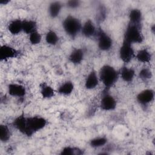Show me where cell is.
<instances>
[{
	"instance_id": "obj_16",
	"label": "cell",
	"mask_w": 155,
	"mask_h": 155,
	"mask_svg": "<svg viewBox=\"0 0 155 155\" xmlns=\"http://www.w3.org/2000/svg\"><path fill=\"white\" fill-rule=\"evenodd\" d=\"M142 19V13L139 9L134 8L130 12V13H129L130 23L140 26Z\"/></svg>"
},
{
	"instance_id": "obj_22",
	"label": "cell",
	"mask_w": 155,
	"mask_h": 155,
	"mask_svg": "<svg viewBox=\"0 0 155 155\" xmlns=\"http://www.w3.org/2000/svg\"><path fill=\"white\" fill-rule=\"evenodd\" d=\"M61 10V4L60 2L54 1L52 2L48 8V12L49 15L51 18H56L57 17Z\"/></svg>"
},
{
	"instance_id": "obj_3",
	"label": "cell",
	"mask_w": 155,
	"mask_h": 155,
	"mask_svg": "<svg viewBox=\"0 0 155 155\" xmlns=\"http://www.w3.org/2000/svg\"><path fill=\"white\" fill-rule=\"evenodd\" d=\"M62 25L65 33L72 38L76 36L82 28L80 21L71 15H68L65 18Z\"/></svg>"
},
{
	"instance_id": "obj_12",
	"label": "cell",
	"mask_w": 155,
	"mask_h": 155,
	"mask_svg": "<svg viewBox=\"0 0 155 155\" xmlns=\"http://www.w3.org/2000/svg\"><path fill=\"white\" fill-rule=\"evenodd\" d=\"M8 92L10 95L16 97H22L26 93L25 87L18 84H10L8 85Z\"/></svg>"
},
{
	"instance_id": "obj_15",
	"label": "cell",
	"mask_w": 155,
	"mask_h": 155,
	"mask_svg": "<svg viewBox=\"0 0 155 155\" xmlns=\"http://www.w3.org/2000/svg\"><path fill=\"white\" fill-rule=\"evenodd\" d=\"M119 74L124 81L126 82H131L134 79L135 71L132 68L124 66L121 68Z\"/></svg>"
},
{
	"instance_id": "obj_1",
	"label": "cell",
	"mask_w": 155,
	"mask_h": 155,
	"mask_svg": "<svg viewBox=\"0 0 155 155\" xmlns=\"http://www.w3.org/2000/svg\"><path fill=\"white\" fill-rule=\"evenodd\" d=\"M98 76L105 88L109 89L117 81L119 73L113 67L106 64L101 68Z\"/></svg>"
},
{
	"instance_id": "obj_7",
	"label": "cell",
	"mask_w": 155,
	"mask_h": 155,
	"mask_svg": "<svg viewBox=\"0 0 155 155\" xmlns=\"http://www.w3.org/2000/svg\"><path fill=\"white\" fill-rule=\"evenodd\" d=\"M117 105L115 98L108 93H104L100 102V107L104 111H111L116 108Z\"/></svg>"
},
{
	"instance_id": "obj_6",
	"label": "cell",
	"mask_w": 155,
	"mask_h": 155,
	"mask_svg": "<svg viewBox=\"0 0 155 155\" xmlns=\"http://www.w3.org/2000/svg\"><path fill=\"white\" fill-rule=\"evenodd\" d=\"M134 56V51L132 44L123 41L122 44L119 49V57L125 63L130 62Z\"/></svg>"
},
{
	"instance_id": "obj_28",
	"label": "cell",
	"mask_w": 155,
	"mask_h": 155,
	"mask_svg": "<svg viewBox=\"0 0 155 155\" xmlns=\"http://www.w3.org/2000/svg\"><path fill=\"white\" fill-rule=\"evenodd\" d=\"M139 76L141 79L146 81L152 77V73L148 68H143L139 71Z\"/></svg>"
},
{
	"instance_id": "obj_14",
	"label": "cell",
	"mask_w": 155,
	"mask_h": 155,
	"mask_svg": "<svg viewBox=\"0 0 155 155\" xmlns=\"http://www.w3.org/2000/svg\"><path fill=\"white\" fill-rule=\"evenodd\" d=\"M84 58V53L81 48H74L69 56L70 61L75 65L81 63Z\"/></svg>"
},
{
	"instance_id": "obj_17",
	"label": "cell",
	"mask_w": 155,
	"mask_h": 155,
	"mask_svg": "<svg viewBox=\"0 0 155 155\" xmlns=\"http://www.w3.org/2000/svg\"><path fill=\"white\" fill-rule=\"evenodd\" d=\"M8 29L12 35H18L22 31V21L20 19L12 21L8 24Z\"/></svg>"
},
{
	"instance_id": "obj_20",
	"label": "cell",
	"mask_w": 155,
	"mask_h": 155,
	"mask_svg": "<svg viewBox=\"0 0 155 155\" xmlns=\"http://www.w3.org/2000/svg\"><path fill=\"white\" fill-rule=\"evenodd\" d=\"M137 60L142 63H148L150 61L151 56L150 53L145 48L139 50L136 55Z\"/></svg>"
},
{
	"instance_id": "obj_25",
	"label": "cell",
	"mask_w": 155,
	"mask_h": 155,
	"mask_svg": "<svg viewBox=\"0 0 155 155\" xmlns=\"http://www.w3.org/2000/svg\"><path fill=\"white\" fill-rule=\"evenodd\" d=\"M107 142V139L105 137H98L91 139L90 145L93 148H99L105 145Z\"/></svg>"
},
{
	"instance_id": "obj_11",
	"label": "cell",
	"mask_w": 155,
	"mask_h": 155,
	"mask_svg": "<svg viewBox=\"0 0 155 155\" xmlns=\"http://www.w3.org/2000/svg\"><path fill=\"white\" fill-rule=\"evenodd\" d=\"M99 76L96 71L94 70H91L85 79V88L88 90H91L96 88L99 84Z\"/></svg>"
},
{
	"instance_id": "obj_13",
	"label": "cell",
	"mask_w": 155,
	"mask_h": 155,
	"mask_svg": "<svg viewBox=\"0 0 155 155\" xmlns=\"http://www.w3.org/2000/svg\"><path fill=\"white\" fill-rule=\"evenodd\" d=\"M81 31L82 35L87 38L91 37L96 34V27L93 21L90 19L87 20L84 25H82Z\"/></svg>"
},
{
	"instance_id": "obj_24",
	"label": "cell",
	"mask_w": 155,
	"mask_h": 155,
	"mask_svg": "<svg viewBox=\"0 0 155 155\" xmlns=\"http://www.w3.org/2000/svg\"><path fill=\"white\" fill-rule=\"evenodd\" d=\"M10 137V132L8 127L5 125H0V139L2 142H7Z\"/></svg>"
},
{
	"instance_id": "obj_26",
	"label": "cell",
	"mask_w": 155,
	"mask_h": 155,
	"mask_svg": "<svg viewBox=\"0 0 155 155\" xmlns=\"http://www.w3.org/2000/svg\"><path fill=\"white\" fill-rule=\"evenodd\" d=\"M82 152L78 148L71 147H64L61 152L62 155H72V154H81Z\"/></svg>"
},
{
	"instance_id": "obj_8",
	"label": "cell",
	"mask_w": 155,
	"mask_h": 155,
	"mask_svg": "<svg viewBox=\"0 0 155 155\" xmlns=\"http://www.w3.org/2000/svg\"><path fill=\"white\" fill-rule=\"evenodd\" d=\"M13 125L19 132L27 136H30L27 127V117L24 114H22L16 117L13 122Z\"/></svg>"
},
{
	"instance_id": "obj_27",
	"label": "cell",
	"mask_w": 155,
	"mask_h": 155,
	"mask_svg": "<svg viewBox=\"0 0 155 155\" xmlns=\"http://www.w3.org/2000/svg\"><path fill=\"white\" fill-rule=\"evenodd\" d=\"M42 39V36L41 34L36 30L31 34L29 36V41L30 43L33 45H36L40 43Z\"/></svg>"
},
{
	"instance_id": "obj_4",
	"label": "cell",
	"mask_w": 155,
	"mask_h": 155,
	"mask_svg": "<svg viewBox=\"0 0 155 155\" xmlns=\"http://www.w3.org/2000/svg\"><path fill=\"white\" fill-rule=\"evenodd\" d=\"M27 127L30 136L35 133L44 128L47 124V120L41 116H32L27 117Z\"/></svg>"
},
{
	"instance_id": "obj_23",
	"label": "cell",
	"mask_w": 155,
	"mask_h": 155,
	"mask_svg": "<svg viewBox=\"0 0 155 155\" xmlns=\"http://www.w3.org/2000/svg\"><path fill=\"white\" fill-rule=\"evenodd\" d=\"M58 40H59L58 36L54 31L50 30L46 33L45 41L48 44L54 45L58 43Z\"/></svg>"
},
{
	"instance_id": "obj_9",
	"label": "cell",
	"mask_w": 155,
	"mask_h": 155,
	"mask_svg": "<svg viewBox=\"0 0 155 155\" xmlns=\"http://www.w3.org/2000/svg\"><path fill=\"white\" fill-rule=\"evenodd\" d=\"M154 92L151 89H146L140 92L136 96L137 101L142 105H147L153 101Z\"/></svg>"
},
{
	"instance_id": "obj_18",
	"label": "cell",
	"mask_w": 155,
	"mask_h": 155,
	"mask_svg": "<svg viewBox=\"0 0 155 155\" xmlns=\"http://www.w3.org/2000/svg\"><path fill=\"white\" fill-rule=\"evenodd\" d=\"M74 89V85L71 81H66L59 86L58 92L62 95L67 96L70 94Z\"/></svg>"
},
{
	"instance_id": "obj_10",
	"label": "cell",
	"mask_w": 155,
	"mask_h": 155,
	"mask_svg": "<svg viewBox=\"0 0 155 155\" xmlns=\"http://www.w3.org/2000/svg\"><path fill=\"white\" fill-rule=\"evenodd\" d=\"M18 54L17 50L10 45H4L0 48V59L1 61L16 58Z\"/></svg>"
},
{
	"instance_id": "obj_29",
	"label": "cell",
	"mask_w": 155,
	"mask_h": 155,
	"mask_svg": "<svg viewBox=\"0 0 155 155\" xmlns=\"http://www.w3.org/2000/svg\"><path fill=\"white\" fill-rule=\"evenodd\" d=\"M79 5H80V2L79 1H76V0L68 1L67 2V5L71 8H76L78 7Z\"/></svg>"
},
{
	"instance_id": "obj_19",
	"label": "cell",
	"mask_w": 155,
	"mask_h": 155,
	"mask_svg": "<svg viewBox=\"0 0 155 155\" xmlns=\"http://www.w3.org/2000/svg\"><path fill=\"white\" fill-rule=\"evenodd\" d=\"M37 24L35 21L33 20H24L22 21V31L27 34H31L36 31Z\"/></svg>"
},
{
	"instance_id": "obj_21",
	"label": "cell",
	"mask_w": 155,
	"mask_h": 155,
	"mask_svg": "<svg viewBox=\"0 0 155 155\" xmlns=\"http://www.w3.org/2000/svg\"><path fill=\"white\" fill-rule=\"evenodd\" d=\"M41 94L43 98L48 99L52 97L54 94V91L53 88L47 85L46 83H42L41 84Z\"/></svg>"
},
{
	"instance_id": "obj_30",
	"label": "cell",
	"mask_w": 155,
	"mask_h": 155,
	"mask_svg": "<svg viewBox=\"0 0 155 155\" xmlns=\"http://www.w3.org/2000/svg\"><path fill=\"white\" fill-rule=\"evenodd\" d=\"M10 1H7V0H1L0 1V4H2V5H6L7 4H8Z\"/></svg>"
},
{
	"instance_id": "obj_2",
	"label": "cell",
	"mask_w": 155,
	"mask_h": 155,
	"mask_svg": "<svg viewBox=\"0 0 155 155\" xmlns=\"http://www.w3.org/2000/svg\"><path fill=\"white\" fill-rule=\"evenodd\" d=\"M140 26L128 23L124 35V41L131 44L141 43L143 36L140 30Z\"/></svg>"
},
{
	"instance_id": "obj_5",
	"label": "cell",
	"mask_w": 155,
	"mask_h": 155,
	"mask_svg": "<svg viewBox=\"0 0 155 155\" xmlns=\"http://www.w3.org/2000/svg\"><path fill=\"white\" fill-rule=\"evenodd\" d=\"M97 45L99 48L102 51L109 50L113 45L111 38L102 28H99L97 32Z\"/></svg>"
}]
</instances>
